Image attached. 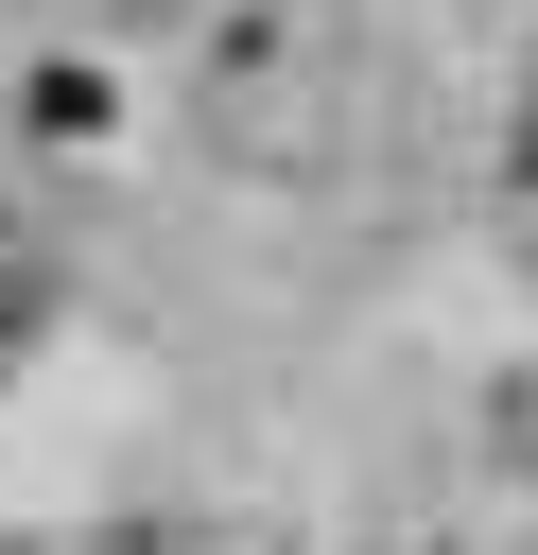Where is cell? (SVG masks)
<instances>
[{
    "mask_svg": "<svg viewBox=\"0 0 538 555\" xmlns=\"http://www.w3.org/2000/svg\"><path fill=\"white\" fill-rule=\"evenodd\" d=\"M503 243L538 260V69H521V121H503Z\"/></svg>",
    "mask_w": 538,
    "mask_h": 555,
    "instance_id": "cell-2",
    "label": "cell"
},
{
    "mask_svg": "<svg viewBox=\"0 0 538 555\" xmlns=\"http://www.w3.org/2000/svg\"><path fill=\"white\" fill-rule=\"evenodd\" d=\"M486 434H503V451L538 468V364H503V382H486Z\"/></svg>",
    "mask_w": 538,
    "mask_h": 555,
    "instance_id": "cell-3",
    "label": "cell"
},
{
    "mask_svg": "<svg viewBox=\"0 0 538 555\" xmlns=\"http://www.w3.org/2000/svg\"><path fill=\"white\" fill-rule=\"evenodd\" d=\"M156 555H278L260 520H191V538H156Z\"/></svg>",
    "mask_w": 538,
    "mask_h": 555,
    "instance_id": "cell-4",
    "label": "cell"
},
{
    "mask_svg": "<svg viewBox=\"0 0 538 555\" xmlns=\"http://www.w3.org/2000/svg\"><path fill=\"white\" fill-rule=\"evenodd\" d=\"M35 330H52V260H35V225L0 208V364H17Z\"/></svg>",
    "mask_w": 538,
    "mask_h": 555,
    "instance_id": "cell-1",
    "label": "cell"
}]
</instances>
